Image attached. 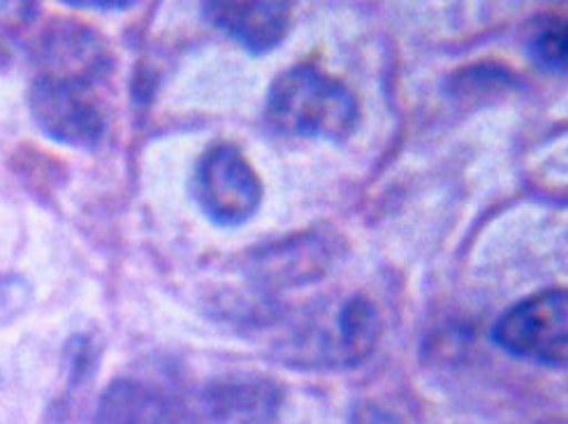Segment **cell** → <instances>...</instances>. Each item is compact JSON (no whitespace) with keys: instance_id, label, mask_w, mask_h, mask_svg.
<instances>
[{"instance_id":"1","label":"cell","mask_w":568,"mask_h":424,"mask_svg":"<svg viewBox=\"0 0 568 424\" xmlns=\"http://www.w3.org/2000/svg\"><path fill=\"white\" fill-rule=\"evenodd\" d=\"M359 119L355 95L314 65L281 72L267 93V123L283 135L348 140Z\"/></svg>"},{"instance_id":"2","label":"cell","mask_w":568,"mask_h":424,"mask_svg":"<svg viewBox=\"0 0 568 424\" xmlns=\"http://www.w3.org/2000/svg\"><path fill=\"white\" fill-rule=\"evenodd\" d=\"M31 112L44 135L68 147L93 149L105 132V117L80 74L38 77L31 89Z\"/></svg>"},{"instance_id":"3","label":"cell","mask_w":568,"mask_h":424,"mask_svg":"<svg viewBox=\"0 0 568 424\" xmlns=\"http://www.w3.org/2000/svg\"><path fill=\"white\" fill-rule=\"evenodd\" d=\"M195 198L216 225L235 228L253 219L263 200V185L237 147L219 144L197 165Z\"/></svg>"},{"instance_id":"4","label":"cell","mask_w":568,"mask_h":424,"mask_svg":"<svg viewBox=\"0 0 568 424\" xmlns=\"http://www.w3.org/2000/svg\"><path fill=\"white\" fill-rule=\"evenodd\" d=\"M499 349L515 357L557 362L568 357V290H546L499 317L493 330Z\"/></svg>"},{"instance_id":"5","label":"cell","mask_w":568,"mask_h":424,"mask_svg":"<svg viewBox=\"0 0 568 424\" xmlns=\"http://www.w3.org/2000/svg\"><path fill=\"white\" fill-rule=\"evenodd\" d=\"M204 12L255 54L274 49L288 33V12L281 0H206Z\"/></svg>"},{"instance_id":"6","label":"cell","mask_w":568,"mask_h":424,"mask_svg":"<svg viewBox=\"0 0 568 424\" xmlns=\"http://www.w3.org/2000/svg\"><path fill=\"white\" fill-rule=\"evenodd\" d=\"M278 400V390L263 378H230L202 392L200 411L210 424H267Z\"/></svg>"},{"instance_id":"7","label":"cell","mask_w":568,"mask_h":424,"mask_svg":"<svg viewBox=\"0 0 568 424\" xmlns=\"http://www.w3.org/2000/svg\"><path fill=\"white\" fill-rule=\"evenodd\" d=\"M168 396L142 381L119 378L102 392L93 424H170Z\"/></svg>"},{"instance_id":"8","label":"cell","mask_w":568,"mask_h":424,"mask_svg":"<svg viewBox=\"0 0 568 424\" xmlns=\"http://www.w3.org/2000/svg\"><path fill=\"white\" fill-rule=\"evenodd\" d=\"M381 334L378 313L365 297H353L339 313V339L342 360L357 364L369 357Z\"/></svg>"},{"instance_id":"9","label":"cell","mask_w":568,"mask_h":424,"mask_svg":"<svg viewBox=\"0 0 568 424\" xmlns=\"http://www.w3.org/2000/svg\"><path fill=\"white\" fill-rule=\"evenodd\" d=\"M323 255L327 253H323L321 249H314V251L308 249V240H306V246H297V242H291L288 246L263 253L255 270L267 283L306 281L312 272H321L318 267L323 264Z\"/></svg>"},{"instance_id":"10","label":"cell","mask_w":568,"mask_h":424,"mask_svg":"<svg viewBox=\"0 0 568 424\" xmlns=\"http://www.w3.org/2000/svg\"><path fill=\"white\" fill-rule=\"evenodd\" d=\"M531 61L555 74L568 72V19H548L529 40Z\"/></svg>"},{"instance_id":"11","label":"cell","mask_w":568,"mask_h":424,"mask_svg":"<svg viewBox=\"0 0 568 424\" xmlns=\"http://www.w3.org/2000/svg\"><path fill=\"white\" fill-rule=\"evenodd\" d=\"M31 285L19 276H0V325H6L29 306Z\"/></svg>"},{"instance_id":"12","label":"cell","mask_w":568,"mask_h":424,"mask_svg":"<svg viewBox=\"0 0 568 424\" xmlns=\"http://www.w3.org/2000/svg\"><path fill=\"white\" fill-rule=\"evenodd\" d=\"M353 424H402V422L395 415H390L378 406L365 404V406L357 408V413L353 417Z\"/></svg>"},{"instance_id":"13","label":"cell","mask_w":568,"mask_h":424,"mask_svg":"<svg viewBox=\"0 0 568 424\" xmlns=\"http://www.w3.org/2000/svg\"><path fill=\"white\" fill-rule=\"evenodd\" d=\"M61 3L70 8H80V10H125L131 8L138 0H61Z\"/></svg>"}]
</instances>
